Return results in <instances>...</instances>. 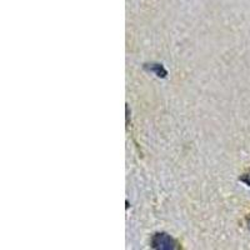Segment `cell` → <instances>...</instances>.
<instances>
[{
    "mask_svg": "<svg viewBox=\"0 0 250 250\" xmlns=\"http://www.w3.org/2000/svg\"><path fill=\"white\" fill-rule=\"evenodd\" d=\"M153 247L159 249H173L174 242L167 234H156L153 238Z\"/></svg>",
    "mask_w": 250,
    "mask_h": 250,
    "instance_id": "obj_1",
    "label": "cell"
},
{
    "mask_svg": "<svg viewBox=\"0 0 250 250\" xmlns=\"http://www.w3.org/2000/svg\"><path fill=\"white\" fill-rule=\"evenodd\" d=\"M242 180H243V182L247 183V184L249 185V187H250V173H249V174H247V175H245V176H243Z\"/></svg>",
    "mask_w": 250,
    "mask_h": 250,
    "instance_id": "obj_2",
    "label": "cell"
}]
</instances>
